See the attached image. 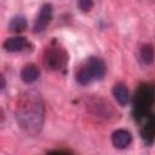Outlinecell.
Wrapping results in <instances>:
<instances>
[{
  "label": "cell",
  "mask_w": 155,
  "mask_h": 155,
  "mask_svg": "<svg viewBox=\"0 0 155 155\" xmlns=\"http://www.w3.org/2000/svg\"><path fill=\"white\" fill-rule=\"evenodd\" d=\"M44 115L45 109L40 93L35 90L25 91L16 107V119L19 127L29 134H38L44 124Z\"/></svg>",
  "instance_id": "1"
},
{
  "label": "cell",
  "mask_w": 155,
  "mask_h": 155,
  "mask_svg": "<svg viewBox=\"0 0 155 155\" xmlns=\"http://www.w3.org/2000/svg\"><path fill=\"white\" fill-rule=\"evenodd\" d=\"M107 67L104 62L98 57H90L86 63L80 67V69L76 71V81L80 85H88L93 80H101L105 75Z\"/></svg>",
  "instance_id": "2"
},
{
  "label": "cell",
  "mask_w": 155,
  "mask_h": 155,
  "mask_svg": "<svg viewBox=\"0 0 155 155\" xmlns=\"http://www.w3.org/2000/svg\"><path fill=\"white\" fill-rule=\"evenodd\" d=\"M68 56L65 51L58 46L47 47L44 53V64L50 70H61L67 63Z\"/></svg>",
  "instance_id": "3"
},
{
  "label": "cell",
  "mask_w": 155,
  "mask_h": 155,
  "mask_svg": "<svg viewBox=\"0 0 155 155\" xmlns=\"http://www.w3.org/2000/svg\"><path fill=\"white\" fill-rule=\"evenodd\" d=\"M51 18H52V6L50 4L42 5L36 16V19L34 22V31L35 33L44 31L46 29V27L48 25Z\"/></svg>",
  "instance_id": "4"
},
{
  "label": "cell",
  "mask_w": 155,
  "mask_h": 155,
  "mask_svg": "<svg viewBox=\"0 0 155 155\" xmlns=\"http://www.w3.org/2000/svg\"><path fill=\"white\" fill-rule=\"evenodd\" d=\"M132 137L131 133L126 130H116L113 134H111V143L115 148L117 149H125L131 144Z\"/></svg>",
  "instance_id": "5"
},
{
  "label": "cell",
  "mask_w": 155,
  "mask_h": 155,
  "mask_svg": "<svg viewBox=\"0 0 155 155\" xmlns=\"http://www.w3.org/2000/svg\"><path fill=\"white\" fill-rule=\"evenodd\" d=\"M2 46L7 52H19L28 46V41L23 36H13L6 39Z\"/></svg>",
  "instance_id": "6"
},
{
  "label": "cell",
  "mask_w": 155,
  "mask_h": 155,
  "mask_svg": "<svg viewBox=\"0 0 155 155\" xmlns=\"http://www.w3.org/2000/svg\"><path fill=\"white\" fill-rule=\"evenodd\" d=\"M40 75V70L35 64H27L21 70V79L25 84L34 82Z\"/></svg>",
  "instance_id": "7"
},
{
  "label": "cell",
  "mask_w": 155,
  "mask_h": 155,
  "mask_svg": "<svg viewBox=\"0 0 155 155\" xmlns=\"http://www.w3.org/2000/svg\"><path fill=\"white\" fill-rule=\"evenodd\" d=\"M113 96L115 97V99L121 105H125L128 102V91H127L126 86L122 82H117V84L114 85V87H113Z\"/></svg>",
  "instance_id": "8"
},
{
  "label": "cell",
  "mask_w": 155,
  "mask_h": 155,
  "mask_svg": "<svg viewBox=\"0 0 155 155\" xmlns=\"http://www.w3.org/2000/svg\"><path fill=\"white\" fill-rule=\"evenodd\" d=\"M8 28L12 31H22L27 28V21L23 16H15L8 23Z\"/></svg>",
  "instance_id": "9"
},
{
  "label": "cell",
  "mask_w": 155,
  "mask_h": 155,
  "mask_svg": "<svg viewBox=\"0 0 155 155\" xmlns=\"http://www.w3.org/2000/svg\"><path fill=\"white\" fill-rule=\"evenodd\" d=\"M140 58L143 63L150 64L154 61V50L150 45H143L140 48Z\"/></svg>",
  "instance_id": "10"
},
{
  "label": "cell",
  "mask_w": 155,
  "mask_h": 155,
  "mask_svg": "<svg viewBox=\"0 0 155 155\" xmlns=\"http://www.w3.org/2000/svg\"><path fill=\"white\" fill-rule=\"evenodd\" d=\"M78 5L82 12H88L93 6V1L92 0H78Z\"/></svg>",
  "instance_id": "11"
},
{
  "label": "cell",
  "mask_w": 155,
  "mask_h": 155,
  "mask_svg": "<svg viewBox=\"0 0 155 155\" xmlns=\"http://www.w3.org/2000/svg\"><path fill=\"white\" fill-rule=\"evenodd\" d=\"M0 79H1V90H4V88H5V78L1 75Z\"/></svg>",
  "instance_id": "12"
}]
</instances>
